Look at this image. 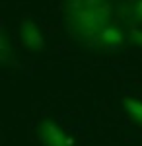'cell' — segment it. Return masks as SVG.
<instances>
[{"label": "cell", "instance_id": "5b68a950", "mask_svg": "<svg viewBox=\"0 0 142 146\" xmlns=\"http://www.w3.org/2000/svg\"><path fill=\"white\" fill-rule=\"evenodd\" d=\"M123 107L127 109V113L131 115L134 121L142 123V101H136V100H131V98H123Z\"/></svg>", "mask_w": 142, "mask_h": 146}, {"label": "cell", "instance_id": "6da1fadb", "mask_svg": "<svg viewBox=\"0 0 142 146\" xmlns=\"http://www.w3.org/2000/svg\"><path fill=\"white\" fill-rule=\"evenodd\" d=\"M111 12L107 6H98V8H78L72 10V25L76 27L82 35H96L99 33L109 20Z\"/></svg>", "mask_w": 142, "mask_h": 146}, {"label": "cell", "instance_id": "3957f363", "mask_svg": "<svg viewBox=\"0 0 142 146\" xmlns=\"http://www.w3.org/2000/svg\"><path fill=\"white\" fill-rule=\"evenodd\" d=\"M96 37V41H98V45H101L103 49H111V51H115V49H119L123 45V35L117 27H113V25H105L99 33L94 35Z\"/></svg>", "mask_w": 142, "mask_h": 146}, {"label": "cell", "instance_id": "277c9868", "mask_svg": "<svg viewBox=\"0 0 142 146\" xmlns=\"http://www.w3.org/2000/svg\"><path fill=\"white\" fill-rule=\"evenodd\" d=\"M22 41H23V45L27 47V49H31V51H41L45 45L43 35L39 33V29L31 22L22 23Z\"/></svg>", "mask_w": 142, "mask_h": 146}, {"label": "cell", "instance_id": "7a4b0ae2", "mask_svg": "<svg viewBox=\"0 0 142 146\" xmlns=\"http://www.w3.org/2000/svg\"><path fill=\"white\" fill-rule=\"evenodd\" d=\"M39 136L45 142V146H70V140L66 138V135L55 123H43Z\"/></svg>", "mask_w": 142, "mask_h": 146}, {"label": "cell", "instance_id": "52a82bcc", "mask_svg": "<svg viewBox=\"0 0 142 146\" xmlns=\"http://www.w3.org/2000/svg\"><path fill=\"white\" fill-rule=\"evenodd\" d=\"M132 39L138 43V45H142V31H138V29H134L132 31Z\"/></svg>", "mask_w": 142, "mask_h": 146}, {"label": "cell", "instance_id": "8992f818", "mask_svg": "<svg viewBox=\"0 0 142 146\" xmlns=\"http://www.w3.org/2000/svg\"><path fill=\"white\" fill-rule=\"evenodd\" d=\"M132 18L138 20V22H142V0L136 2V6H134V10H132Z\"/></svg>", "mask_w": 142, "mask_h": 146}]
</instances>
